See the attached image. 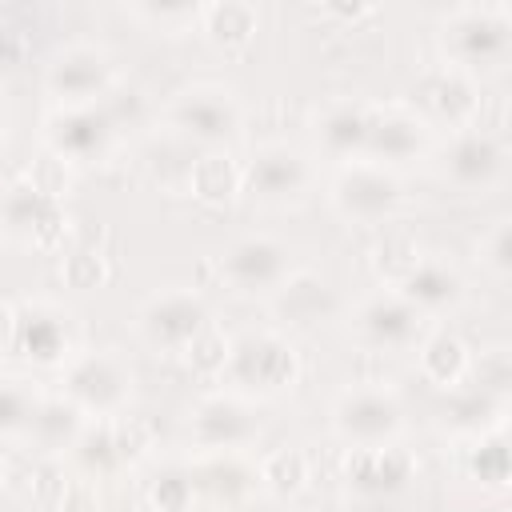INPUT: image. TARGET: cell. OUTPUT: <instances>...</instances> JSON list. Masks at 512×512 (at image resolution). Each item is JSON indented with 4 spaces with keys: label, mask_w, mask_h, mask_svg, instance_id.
I'll list each match as a JSON object with an SVG mask.
<instances>
[{
    "label": "cell",
    "mask_w": 512,
    "mask_h": 512,
    "mask_svg": "<svg viewBox=\"0 0 512 512\" xmlns=\"http://www.w3.org/2000/svg\"><path fill=\"white\" fill-rule=\"evenodd\" d=\"M320 140H324L328 152H336V156L360 152L364 140H368V112H364V108H352V104L332 108V112L320 120Z\"/></svg>",
    "instance_id": "obj_25"
},
{
    "label": "cell",
    "mask_w": 512,
    "mask_h": 512,
    "mask_svg": "<svg viewBox=\"0 0 512 512\" xmlns=\"http://www.w3.org/2000/svg\"><path fill=\"white\" fill-rule=\"evenodd\" d=\"M32 400L28 392H20L16 384H0V436L4 432H20L32 420Z\"/></svg>",
    "instance_id": "obj_36"
},
{
    "label": "cell",
    "mask_w": 512,
    "mask_h": 512,
    "mask_svg": "<svg viewBox=\"0 0 512 512\" xmlns=\"http://www.w3.org/2000/svg\"><path fill=\"white\" fill-rule=\"evenodd\" d=\"M260 480H264L276 496H292V492H300V484L308 480L304 456L292 452V448H280V452L264 456V464H260Z\"/></svg>",
    "instance_id": "obj_28"
},
{
    "label": "cell",
    "mask_w": 512,
    "mask_h": 512,
    "mask_svg": "<svg viewBox=\"0 0 512 512\" xmlns=\"http://www.w3.org/2000/svg\"><path fill=\"white\" fill-rule=\"evenodd\" d=\"M324 8H328V12H336V16H348V20H352V16H364V12H372L368 4H324Z\"/></svg>",
    "instance_id": "obj_44"
},
{
    "label": "cell",
    "mask_w": 512,
    "mask_h": 512,
    "mask_svg": "<svg viewBox=\"0 0 512 512\" xmlns=\"http://www.w3.org/2000/svg\"><path fill=\"white\" fill-rule=\"evenodd\" d=\"M12 336H16V308L0 300V344H12Z\"/></svg>",
    "instance_id": "obj_43"
},
{
    "label": "cell",
    "mask_w": 512,
    "mask_h": 512,
    "mask_svg": "<svg viewBox=\"0 0 512 512\" xmlns=\"http://www.w3.org/2000/svg\"><path fill=\"white\" fill-rule=\"evenodd\" d=\"M60 272H64V280H68L72 288H96V284L108 276V268H104V260H100L96 252H72Z\"/></svg>",
    "instance_id": "obj_37"
},
{
    "label": "cell",
    "mask_w": 512,
    "mask_h": 512,
    "mask_svg": "<svg viewBox=\"0 0 512 512\" xmlns=\"http://www.w3.org/2000/svg\"><path fill=\"white\" fill-rule=\"evenodd\" d=\"M400 284H404L400 296H404L412 308H444V304H452V300L460 296L456 272L444 268V264H432V260H420Z\"/></svg>",
    "instance_id": "obj_21"
},
{
    "label": "cell",
    "mask_w": 512,
    "mask_h": 512,
    "mask_svg": "<svg viewBox=\"0 0 512 512\" xmlns=\"http://www.w3.org/2000/svg\"><path fill=\"white\" fill-rule=\"evenodd\" d=\"M48 88L68 100H88L108 92V60L96 48H64L48 64Z\"/></svg>",
    "instance_id": "obj_9"
},
{
    "label": "cell",
    "mask_w": 512,
    "mask_h": 512,
    "mask_svg": "<svg viewBox=\"0 0 512 512\" xmlns=\"http://www.w3.org/2000/svg\"><path fill=\"white\" fill-rule=\"evenodd\" d=\"M276 312L292 324H320L336 312V292L312 272H296L276 288Z\"/></svg>",
    "instance_id": "obj_14"
},
{
    "label": "cell",
    "mask_w": 512,
    "mask_h": 512,
    "mask_svg": "<svg viewBox=\"0 0 512 512\" xmlns=\"http://www.w3.org/2000/svg\"><path fill=\"white\" fill-rule=\"evenodd\" d=\"M336 204L356 220H380L400 204V184L376 164H352L336 180Z\"/></svg>",
    "instance_id": "obj_4"
},
{
    "label": "cell",
    "mask_w": 512,
    "mask_h": 512,
    "mask_svg": "<svg viewBox=\"0 0 512 512\" xmlns=\"http://www.w3.org/2000/svg\"><path fill=\"white\" fill-rule=\"evenodd\" d=\"M424 144V128L420 120L412 116H400V112H368V140L364 148L380 160H408L412 152H420Z\"/></svg>",
    "instance_id": "obj_19"
},
{
    "label": "cell",
    "mask_w": 512,
    "mask_h": 512,
    "mask_svg": "<svg viewBox=\"0 0 512 512\" xmlns=\"http://www.w3.org/2000/svg\"><path fill=\"white\" fill-rule=\"evenodd\" d=\"M192 432L208 448H232L252 436V416L236 400H208L192 416Z\"/></svg>",
    "instance_id": "obj_18"
},
{
    "label": "cell",
    "mask_w": 512,
    "mask_h": 512,
    "mask_svg": "<svg viewBox=\"0 0 512 512\" xmlns=\"http://www.w3.org/2000/svg\"><path fill=\"white\" fill-rule=\"evenodd\" d=\"M188 188H192V196H200V200H208V204H224V200L236 196L240 172H236V164H232L228 156L208 152V156L192 160V168H188Z\"/></svg>",
    "instance_id": "obj_22"
},
{
    "label": "cell",
    "mask_w": 512,
    "mask_h": 512,
    "mask_svg": "<svg viewBox=\"0 0 512 512\" xmlns=\"http://www.w3.org/2000/svg\"><path fill=\"white\" fill-rule=\"evenodd\" d=\"M416 96H420V104H424L432 116H440V120H448V124H464V120L476 112V84H472L464 72H456V68L428 72V76L416 84Z\"/></svg>",
    "instance_id": "obj_15"
},
{
    "label": "cell",
    "mask_w": 512,
    "mask_h": 512,
    "mask_svg": "<svg viewBox=\"0 0 512 512\" xmlns=\"http://www.w3.org/2000/svg\"><path fill=\"white\" fill-rule=\"evenodd\" d=\"M308 180V164L300 152L292 148H264L244 172H240V184H248V192L264 196V200H280V196H292L300 192Z\"/></svg>",
    "instance_id": "obj_11"
},
{
    "label": "cell",
    "mask_w": 512,
    "mask_h": 512,
    "mask_svg": "<svg viewBox=\"0 0 512 512\" xmlns=\"http://www.w3.org/2000/svg\"><path fill=\"white\" fill-rule=\"evenodd\" d=\"M100 112H104V120H108L112 128H128V124L144 120V96H140L136 88H116V92L108 88Z\"/></svg>",
    "instance_id": "obj_35"
},
{
    "label": "cell",
    "mask_w": 512,
    "mask_h": 512,
    "mask_svg": "<svg viewBox=\"0 0 512 512\" xmlns=\"http://www.w3.org/2000/svg\"><path fill=\"white\" fill-rule=\"evenodd\" d=\"M60 492H64V480H60L52 468H44V472L36 476V496H40V504H52Z\"/></svg>",
    "instance_id": "obj_42"
},
{
    "label": "cell",
    "mask_w": 512,
    "mask_h": 512,
    "mask_svg": "<svg viewBox=\"0 0 512 512\" xmlns=\"http://www.w3.org/2000/svg\"><path fill=\"white\" fill-rule=\"evenodd\" d=\"M508 468H512V460H508V440L496 432V436H484L472 452H468V472L476 476V480H484V484H504L508 480Z\"/></svg>",
    "instance_id": "obj_30"
},
{
    "label": "cell",
    "mask_w": 512,
    "mask_h": 512,
    "mask_svg": "<svg viewBox=\"0 0 512 512\" xmlns=\"http://www.w3.org/2000/svg\"><path fill=\"white\" fill-rule=\"evenodd\" d=\"M192 484H200L212 500L232 504L236 496H244V488L252 484V476H248V468L236 464V460H212V464H204L200 472H192Z\"/></svg>",
    "instance_id": "obj_27"
},
{
    "label": "cell",
    "mask_w": 512,
    "mask_h": 512,
    "mask_svg": "<svg viewBox=\"0 0 512 512\" xmlns=\"http://www.w3.org/2000/svg\"><path fill=\"white\" fill-rule=\"evenodd\" d=\"M28 428H32L36 440L48 444V448L76 444V436H80V408H76L72 400H44V404L32 408Z\"/></svg>",
    "instance_id": "obj_24"
},
{
    "label": "cell",
    "mask_w": 512,
    "mask_h": 512,
    "mask_svg": "<svg viewBox=\"0 0 512 512\" xmlns=\"http://www.w3.org/2000/svg\"><path fill=\"white\" fill-rule=\"evenodd\" d=\"M76 456L84 468H112L120 456H116V440H112V424H96V428H80L76 436Z\"/></svg>",
    "instance_id": "obj_31"
},
{
    "label": "cell",
    "mask_w": 512,
    "mask_h": 512,
    "mask_svg": "<svg viewBox=\"0 0 512 512\" xmlns=\"http://www.w3.org/2000/svg\"><path fill=\"white\" fill-rule=\"evenodd\" d=\"M508 376H512V372H508L504 352H492V356H484V360H480V368H476V380H480L476 388L496 396V392H504V388H508Z\"/></svg>",
    "instance_id": "obj_38"
},
{
    "label": "cell",
    "mask_w": 512,
    "mask_h": 512,
    "mask_svg": "<svg viewBox=\"0 0 512 512\" xmlns=\"http://www.w3.org/2000/svg\"><path fill=\"white\" fill-rule=\"evenodd\" d=\"M204 28H208V36L216 44L240 48L256 32V8L244 4V0H216V4L204 8Z\"/></svg>",
    "instance_id": "obj_23"
},
{
    "label": "cell",
    "mask_w": 512,
    "mask_h": 512,
    "mask_svg": "<svg viewBox=\"0 0 512 512\" xmlns=\"http://www.w3.org/2000/svg\"><path fill=\"white\" fill-rule=\"evenodd\" d=\"M0 212H4V220H8L12 232H24L40 248H52L64 236V208H60V200L48 196V192H40L32 180L8 188Z\"/></svg>",
    "instance_id": "obj_5"
},
{
    "label": "cell",
    "mask_w": 512,
    "mask_h": 512,
    "mask_svg": "<svg viewBox=\"0 0 512 512\" xmlns=\"http://www.w3.org/2000/svg\"><path fill=\"white\" fill-rule=\"evenodd\" d=\"M500 164H504V152L488 132H460L448 148V172L456 184H468V188L496 180Z\"/></svg>",
    "instance_id": "obj_16"
},
{
    "label": "cell",
    "mask_w": 512,
    "mask_h": 512,
    "mask_svg": "<svg viewBox=\"0 0 512 512\" xmlns=\"http://www.w3.org/2000/svg\"><path fill=\"white\" fill-rule=\"evenodd\" d=\"M336 428L356 440V448L384 444L400 428V404L384 392H348L336 408Z\"/></svg>",
    "instance_id": "obj_6"
},
{
    "label": "cell",
    "mask_w": 512,
    "mask_h": 512,
    "mask_svg": "<svg viewBox=\"0 0 512 512\" xmlns=\"http://www.w3.org/2000/svg\"><path fill=\"white\" fill-rule=\"evenodd\" d=\"M416 264H420V256H416V244H412L408 236H388V240L376 248V268H380L384 276H392V280H404Z\"/></svg>",
    "instance_id": "obj_34"
},
{
    "label": "cell",
    "mask_w": 512,
    "mask_h": 512,
    "mask_svg": "<svg viewBox=\"0 0 512 512\" xmlns=\"http://www.w3.org/2000/svg\"><path fill=\"white\" fill-rule=\"evenodd\" d=\"M112 440H116V456L124 460V456H136V452H144V444H148V424H140V420H120L116 428H112Z\"/></svg>",
    "instance_id": "obj_39"
},
{
    "label": "cell",
    "mask_w": 512,
    "mask_h": 512,
    "mask_svg": "<svg viewBox=\"0 0 512 512\" xmlns=\"http://www.w3.org/2000/svg\"><path fill=\"white\" fill-rule=\"evenodd\" d=\"M360 512H388V508H360Z\"/></svg>",
    "instance_id": "obj_45"
},
{
    "label": "cell",
    "mask_w": 512,
    "mask_h": 512,
    "mask_svg": "<svg viewBox=\"0 0 512 512\" xmlns=\"http://www.w3.org/2000/svg\"><path fill=\"white\" fill-rule=\"evenodd\" d=\"M448 48L460 64H492L508 52V12L504 8H460L448 24Z\"/></svg>",
    "instance_id": "obj_1"
},
{
    "label": "cell",
    "mask_w": 512,
    "mask_h": 512,
    "mask_svg": "<svg viewBox=\"0 0 512 512\" xmlns=\"http://www.w3.org/2000/svg\"><path fill=\"white\" fill-rule=\"evenodd\" d=\"M172 120L196 136V140H224L232 128H236V104L224 96V92H212V88H196V92H184L172 108Z\"/></svg>",
    "instance_id": "obj_12"
},
{
    "label": "cell",
    "mask_w": 512,
    "mask_h": 512,
    "mask_svg": "<svg viewBox=\"0 0 512 512\" xmlns=\"http://www.w3.org/2000/svg\"><path fill=\"white\" fill-rule=\"evenodd\" d=\"M488 260H492V268H496L500 276L512 268V228H508V224H500V228L492 232V240H488Z\"/></svg>",
    "instance_id": "obj_40"
},
{
    "label": "cell",
    "mask_w": 512,
    "mask_h": 512,
    "mask_svg": "<svg viewBox=\"0 0 512 512\" xmlns=\"http://www.w3.org/2000/svg\"><path fill=\"white\" fill-rule=\"evenodd\" d=\"M360 332L380 348H400L420 332V308L404 296H376L360 308Z\"/></svg>",
    "instance_id": "obj_13"
},
{
    "label": "cell",
    "mask_w": 512,
    "mask_h": 512,
    "mask_svg": "<svg viewBox=\"0 0 512 512\" xmlns=\"http://www.w3.org/2000/svg\"><path fill=\"white\" fill-rule=\"evenodd\" d=\"M228 372L248 384V388H264V392H276L284 384L296 380V352L280 340V336H268V332H256V336H244L240 344H232L228 352Z\"/></svg>",
    "instance_id": "obj_2"
},
{
    "label": "cell",
    "mask_w": 512,
    "mask_h": 512,
    "mask_svg": "<svg viewBox=\"0 0 512 512\" xmlns=\"http://www.w3.org/2000/svg\"><path fill=\"white\" fill-rule=\"evenodd\" d=\"M184 352H188V360H192L196 372H220V368H228V352H232V344L208 324Z\"/></svg>",
    "instance_id": "obj_32"
},
{
    "label": "cell",
    "mask_w": 512,
    "mask_h": 512,
    "mask_svg": "<svg viewBox=\"0 0 512 512\" xmlns=\"http://www.w3.org/2000/svg\"><path fill=\"white\" fill-rule=\"evenodd\" d=\"M208 328V308L196 292H164L144 308V332L160 348H188Z\"/></svg>",
    "instance_id": "obj_3"
},
{
    "label": "cell",
    "mask_w": 512,
    "mask_h": 512,
    "mask_svg": "<svg viewBox=\"0 0 512 512\" xmlns=\"http://www.w3.org/2000/svg\"><path fill=\"white\" fill-rule=\"evenodd\" d=\"M192 492H196L192 472H164L152 484V504H156V512H188Z\"/></svg>",
    "instance_id": "obj_33"
},
{
    "label": "cell",
    "mask_w": 512,
    "mask_h": 512,
    "mask_svg": "<svg viewBox=\"0 0 512 512\" xmlns=\"http://www.w3.org/2000/svg\"><path fill=\"white\" fill-rule=\"evenodd\" d=\"M284 268H288V252L268 236L236 240L224 256V276L240 288H272L284 280Z\"/></svg>",
    "instance_id": "obj_8"
},
{
    "label": "cell",
    "mask_w": 512,
    "mask_h": 512,
    "mask_svg": "<svg viewBox=\"0 0 512 512\" xmlns=\"http://www.w3.org/2000/svg\"><path fill=\"white\" fill-rule=\"evenodd\" d=\"M68 392H72V404L76 408L84 404L92 412H112V408H120V400L128 392V380H124V372H120L116 360H108V356H84L68 372Z\"/></svg>",
    "instance_id": "obj_10"
},
{
    "label": "cell",
    "mask_w": 512,
    "mask_h": 512,
    "mask_svg": "<svg viewBox=\"0 0 512 512\" xmlns=\"http://www.w3.org/2000/svg\"><path fill=\"white\" fill-rule=\"evenodd\" d=\"M0 480H4V464H0Z\"/></svg>",
    "instance_id": "obj_46"
},
{
    "label": "cell",
    "mask_w": 512,
    "mask_h": 512,
    "mask_svg": "<svg viewBox=\"0 0 512 512\" xmlns=\"http://www.w3.org/2000/svg\"><path fill=\"white\" fill-rule=\"evenodd\" d=\"M12 344L20 352H28L32 360H60V352L68 348V332L64 324L52 316V312H40V308H20L16 312V336Z\"/></svg>",
    "instance_id": "obj_20"
},
{
    "label": "cell",
    "mask_w": 512,
    "mask_h": 512,
    "mask_svg": "<svg viewBox=\"0 0 512 512\" xmlns=\"http://www.w3.org/2000/svg\"><path fill=\"white\" fill-rule=\"evenodd\" d=\"M420 368L436 380V384H456L464 372H468V352L456 336L448 332H436L432 340H424L420 348Z\"/></svg>",
    "instance_id": "obj_26"
},
{
    "label": "cell",
    "mask_w": 512,
    "mask_h": 512,
    "mask_svg": "<svg viewBox=\"0 0 512 512\" xmlns=\"http://www.w3.org/2000/svg\"><path fill=\"white\" fill-rule=\"evenodd\" d=\"M112 136V124L100 108H72L52 120V144L64 156H96Z\"/></svg>",
    "instance_id": "obj_17"
},
{
    "label": "cell",
    "mask_w": 512,
    "mask_h": 512,
    "mask_svg": "<svg viewBox=\"0 0 512 512\" xmlns=\"http://www.w3.org/2000/svg\"><path fill=\"white\" fill-rule=\"evenodd\" d=\"M444 412H448V420L456 428L476 432V428H484L496 416V396L492 392H480V388H460V392H452V400H448Z\"/></svg>",
    "instance_id": "obj_29"
},
{
    "label": "cell",
    "mask_w": 512,
    "mask_h": 512,
    "mask_svg": "<svg viewBox=\"0 0 512 512\" xmlns=\"http://www.w3.org/2000/svg\"><path fill=\"white\" fill-rule=\"evenodd\" d=\"M140 12L156 20H180V16H196V4H144Z\"/></svg>",
    "instance_id": "obj_41"
},
{
    "label": "cell",
    "mask_w": 512,
    "mask_h": 512,
    "mask_svg": "<svg viewBox=\"0 0 512 512\" xmlns=\"http://www.w3.org/2000/svg\"><path fill=\"white\" fill-rule=\"evenodd\" d=\"M344 476L364 496H388L412 476V456L392 444H364L348 456Z\"/></svg>",
    "instance_id": "obj_7"
}]
</instances>
